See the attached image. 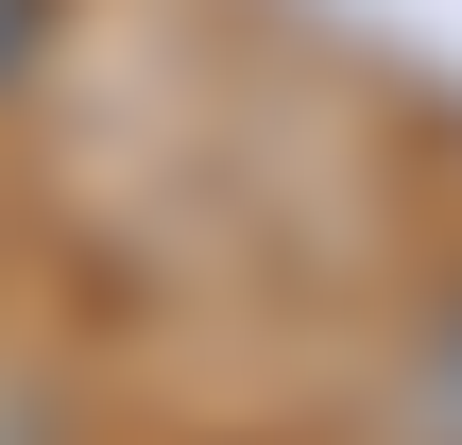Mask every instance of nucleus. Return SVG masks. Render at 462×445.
Returning <instances> with one entry per match:
<instances>
[{
	"mask_svg": "<svg viewBox=\"0 0 462 445\" xmlns=\"http://www.w3.org/2000/svg\"><path fill=\"white\" fill-rule=\"evenodd\" d=\"M411 445H462V309L411 343Z\"/></svg>",
	"mask_w": 462,
	"mask_h": 445,
	"instance_id": "1",
	"label": "nucleus"
},
{
	"mask_svg": "<svg viewBox=\"0 0 462 445\" xmlns=\"http://www.w3.org/2000/svg\"><path fill=\"white\" fill-rule=\"evenodd\" d=\"M34 51H51V0H0V86H17Z\"/></svg>",
	"mask_w": 462,
	"mask_h": 445,
	"instance_id": "2",
	"label": "nucleus"
}]
</instances>
